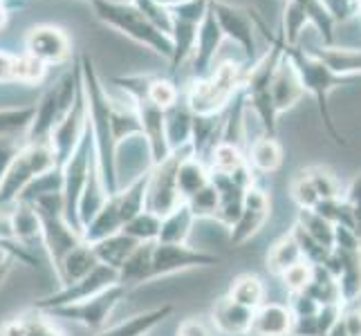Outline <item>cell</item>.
<instances>
[{
	"label": "cell",
	"mask_w": 361,
	"mask_h": 336,
	"mask_svg": "<svg viewBox=\"0 0 361 336\" xmlns=\"http://www.w3.org/2000/svg\"><path fill=\"white\" fill-rule=\"evenodd\" d=\"M269 92H271V101H274L276 115H283V112L294 108L298 101H301V97L305 94L301 77H298L294 63L285 56V52H283V58L279 61L276 70H274Z\"/></svg>",
	"instance_id": "cell-14"
},
{
	"label": "cell",
	"mask_w": 361,
	"mask_h": 336,
	"mask_svg": "<svg viewBox=\"0 0 361 336\" xmlns=\"http://www.w3.org/2000/svg\"><path fill=\"white\" fill-rule=\"evenodd\" d=\"M36 106H18V108H3L0 110V139H18L27 135Z\"/></svg>",
	"instance_id": "cell-29"
},
{
	"label": "cell",
	"mask_w": 361,
	"mask_h": 336,
	"mask_svg": "<svg viewBox=\"0 0 361 336\" xmlns=\"http://www.w3.org/2000/svg\"><path fill=\"white\" fill-rule=\"evenodd\" d=\"M9 269H11V265H7V267H3V269H0V287H3V282H5V278H7Z\"/></svg>",
	"instance_id": "cell-50"
},
{
	"label": "cell",
	"mask_w": 361,
	"mask_h": 336,
	"mask_svg": "<svg viewBox=\"0 0 361 336\" xmlns=\"http://www.w3.org/2000/svg\"><path fill=\"white\" fill-rule=\"evenodd\" d=\"M321 61H326L332 72L341 77H355L361 74V49H339V47H323V49H310Z\"/></svg>",
	"instance_id": "cell-30"
},
{
	"label": "cell",
	"mask_w": 361,
	"mask_h": 336,
	"mask_svg": "<svg viewBox=\"0 0 361 336\" xmlns=\"http://www.w3.org/2000/svg\"><path fill=\"white\" fill-rule=\"evenodd\" d=\"M121 227H123L121 213H119V209H117L115 197L110 195L108 200H106V204L94 213V218L81 229L83 242H85V244H97V242H102V240L110 238V235L119 233Z\"/></svg>",
	"instance_id": "cell-19"
},
{
	"label": "cell",
	"mask_w": 361,
	"mask_h": 336,
	"mask_svg": "<svg viewBox=\"0 0 361 336\" xmlns=\"http://www.w3.org/2000/svg\"><path fill=\"white\" fill-rule=\"evenodd\" d=\"M269 218V195L258 189V186H249L245 191V200H243V211L238 220L231 224V233H229V242L231 247H240L247 240H252L254 235L265 227V222Z\"/></svg>",
	"instance_id": "cell-12"
},
{
	"label": "cell",
	"mask_w": 361,
	"mask_h": 336,
	"mask_svg": "<svg viewBox=\"0 0 361 336\" xmlns=\"http://www.w3.org/2000/svg\"><path fill=\"white\" fill-rule=\"evenodd\" d=\"M128 294V290L123 285H113V287L104 290L102 294H97L92 298L77 305H66V307H56L52 312H47V316H63L68 321H74L83 325L85 330L94 332H102L106 328V321L113 314V309L119 305V301L123 296Z\"/></svg>",
	"instance_id": "cell-9"
},
{
	"label": "cell",
	"mask_w": 361,
	"mask_h": 336,
	"mask_svg": "<svg viewBox=\"0 0 361 336\" xmlns=\"http://www.w3.org/2000/svg\"><path fill=\"white\" fill-rule=\"evenodd\" d=\"M305 294L323 307V305H341V296H339V285L337 278L326 267H314V276L312 282L305 287Z\"/></svg>",
	"instance_id": "cell-33"
},
{
	"label": "cell",
	"mask_w": 361,
	"mask_h": 336,
	"mask_svg": "<svg viewBox=\"0 0 361 336\" xmlns=\"http://www.w3.org/2000/svg\"><path fill=\"white\" fill-rule=\"evenodd\" d=\"M52 168H56V161H54L52 146L47 142L23 144L18 155L11 161V166L7 168L3 182H0V209L14 206L23 191L36 178H41L43 173Z\"/></svg>",
	"instance_id": "cell-5"
},
{
	"label": "cell",
	"mask_w": 361,
	"mask_h": 336,
	"mask_svg": "<svg viewBox=\"0 0 361 336\" xmlns=\"http://www.w3.org/2000/svg\"><path fill=\"white\" fill-rule=\"evenodd\" d=\"M9 238L18 242L20 247L30 249L34 244H43L41 242V222L39 216L32 204H25V202H16L11 206V213H9Z\"/></svg>",
	"instance_id": "cell-18"
},
{
	"label": "cell",
	"mask_w": 361,
	"mask_h": 336,
	"mask_svg": "<svg viewBox=\"0 0 361 336\" xmlns=\"http://www.w3.org/2000/svg\"><path fill=\"white\" fill-rule=\"evenodd\" d=\"M0 336H63V334L54 328V323L47 321L45 312L30 309V312L7 318L0 325Z\"/></svg>",
	"instance_id": "cell-21"
},
{
	"label": "cell",
	"mask_w": 361,
	"mask_h": 336,
	"mask_svg": "<svg viewBox=\"0 0 361 336\" xmlns=\"http://www.w3.org/2000/svg\"><path fill=\"white\" fill-rule=\"evenodd\" d=\"M314 211L319 216L326 218L330 224L334 227H348L353 229V213H350V206L345 204L343 197H334V200H321Z\"/></svg>",
	"instance_id": "cell-41"
},
{
	"label": "cell",
	"mask_w": 361,
	"mask_h": 336,
	"mask_svg": "<svg viewBox=\"0 0 361 336\" xmlns=\"http://www.w3.org/2000/svg\"><path fill=\"white\" fill-rule=\"evenodd\" d=\"M222 258L216 254L193 249L189 244H169V242H155L153 244V258H151V280L164 278L171 273L200 269V267H214L220 265Z\"/></svg>",
	"instance_id": "cell-8"
},
{
	"label": "cell",
	"mask_w": 361,
	"mask_h": 336,
	"mask_svg": "<svg viewBox=\"0 0 361 336\" xmlns=\"http://www.w3.org/2000/svg\"><path fill=\"white\" fill-rule=\"evenodd\" d=\"M312 276H314V267L305 263V260H298L296 265L285 269L279 278L283 280V287L290 294H298V292H305L307 285L312 282Z\"/></svg>",
	"instance_id": "cell-43"
},
{
	"label": "cell",
	"mask_w": 361,
	"mask_h": 336,
	"mask_svg": "<svg viewBox=\"0 0 361 336\" xmlns=\"http://www.w3.org/2000/svg\"><path fill=\"white\" fill-rule=\"evenodd\" d=\"M247 164L254 173H276L283 164V148L276 142V137H260L247 151Z\"/></svg>",
	"instance_id": "cell-26"
},
{
	"label": "cell",
	"mask_w": 361,
	"mask_h": 336,
	"mask_svg": "<svg viewBox=\"0 0 361 336\" xmlns=\"http://www.w3.org/2000/svg\"><path fill=\"white\" fill-rule=\"evenodd\" d=\"M245 66L222 63L214 68L204 79H193V83L184 92V104L195 117L222 115L233 97L240 92L245 81Z\"/></svg>",
	"instance_id": "cell-4"
},
{
	"label": "cell",
	"mask_w": 361,
	"mask_h": 336,
	"mask_svg": "<svg viewBox=\"0 0 361 336\" xmlns=\"http://www.w3.org/2000/svg\"><path fill=\"white\" fill-rule=\"evenodd\" d=\"M191 126H193V115L186 108L184 99L178 104H173L169 110H164V130H166V144L173 151L189 146L191 142Z\"/></svg>",
	"instance_id": "cell-23"
},
{
	"label": "cell",
	"mask_w": 361,
	"mask_h": 336,
	"mask_svg": "<svg viewBox=\"0 0 361 336\" xmlns=\"http://www.w3.org/2000/svg\"><path fill=\"white\" fill-rule=\"evenodd\" d=\"M20 146L16 139H0V182H3L7 168L11 166V161H14V157L18 155Z\"/></svg>",
	"instance_id": "cell-47"
},
{
	"label": "cell",
	"mask_w": 361,
	"mask_h": 336,
	"mask_svg": "<svg viewBox=\"0 0 361 336\" xmlns=\"http://www.w3.org/2000/svg\"><path fill=\"white\" fill-rule=\"evenodd\" d=\"M296 224L301 227L310 238H314L319 244L332 249L334 247V224H330L314 209H298Z\"/></svg>",
	"instance_id": "cell-34"
},
{
	"label": "cell",
	"mask_w": 361,
	"mask_h": 336,
	"mask_svg": "<svg viewBox=\"0 0 361 336\" xmlns=\"http://www.w3.org/2000/svg\"><path fill=\"white\" fill-rule=\"evenodd\" d=\"M227 296L243 307L256 309L265 303V285L256 273H240V276H235L231 280Z\"/></svg>",
	"instance_id": "cell-28"
},
{
	"label": "cell",
	"mask_w": 361,
	"mask_h": 336,
	"mask_svg": "<svg viewBox=\"0 0 361 336\" xmlns=\"http://www.w3.org/2000/svg\"><path fill=\"white\" fill-rule=\"evenodd\" d=\"M140 244L135 238H130V235H126L123 231L110 235V238L97 242V244H90L92 251L99 260V265H106L110 269H115L119 273L121 265L126 263V258L135 251V247Z\"/></svg>",
	"instance_id": "cell-24"
},
{
	"label": "cell",
	"mask_w": 361,
	"mask_h": 336,
	"mask_svg": "<svg viewBox=\"0 0 361 336\" xmlns=\"http://www.w3.org/2000/svg\"><path fill=\"white\" fill-rule=\"evenodd\" d=\"M305 11L307 20L314 25L317 32L321 34V41L326 47H334V18L330 16L328 7L323 5V0H292Z\"/></svg>",
	"instance_id": "cell-32"
},
{
	"label": "cell",
	"mask_w": 361,
	"mask_h": 336,
	"mask_svg": "<svg viewBox=\"0 0 361 336\" xmlns=\"http://www.w3.org/2000/svg\"><path fill=\"white\" fill-rule=\"evenodd\" d=\"M209 9L214 11L216 23L222 32V36L229 41H233L243 49V54L247 58V66H254L258 61V18L249 9L225 3V0H211Z\"/></svg>",
	"instance_id": "cell-6"
},
{
	"label": "cell",
	"mask_w": 361,
	"mask_h": 336,
	"mask_svg": "<svg viewBox=\"0 0 361 336\" xmlns=\"http://www.w3.org/2000/svg\"><path fill=\"white\" fill-rule=\"evenodd\" d=\"M97 265H99V260L92 251V247L85 244V242L79 244L77 249H72V251L61 260V265L54 271V276L59 280V287H68V285L85 278Z\"/></svg>",
	"instance_id": "cell-20"
},
{
	"label": "cell",
	"mask_w": 361,
	"mask_h": 336,
	"mask_svg": "<svg viewBox=\"0 0 361 336\" xmlns=\"http://www.w3.org/2000/svg\"><path fill=\"white\" fill-rule=\"evenodd\" d=\"M294 316L288 305L263 303L254 309L252 328L247 336H292Z\"/></svg>",
	"instance_id": "cell-16"
},
{
	"label": "cell",
	"mask_w": 361,
	"mask_h": 336,
	"mask_svg": "<svg viewBox=\"0 0 361 336\" xmlns=\"http://www.w3.org/2000/svg\"><path fill=\"white\" fill-rule=\"evenodd\" d=\"M85 128H88V108H85V94L81 90L77 104L72 106V110L63 117V121L56 123L52 135H49V139H47V144L52 146L59 170L66 166V161L74 153V148L79 146Z\"/></svg>",
	"instance_id": "cell-11"
},
{
	"label": "cell",
	"mask_w": 361,
	"mask_h": 336,
	"mask_svg": "<svg viewBox=\"0 0 361 336\" xmlns=\"http://www.w3.org/2000/svg\"><path fill=\"white\" fill-rule=\"evenodd\" d=\"M285 56H288L298 77H301V83H303V90L310 92L314 99H317V106H319V115L323 119V126L330 132V137L334 139V144L339 146H348V139L339 132L337 123H334L332 115H330V106H328V99H330V92L337 90L339 85L343 83H350L353 77H341V74L332 72L330 66L326 61H321L317 54H312L310 49H301V47H285Z\"/></svg>",
	"instance_id": "cell-2"
},
{
	"label": "cell",
	"mask_w": 361,
	"mask_h": 336,
	"mask_svg": "<svg viewBox=\"0 0 361 336\" xmlns=\"http://www.w3.org/2000/svg\"><path fill=\"white\" fill-rule=\"evenodd\" d=\"M186 206L191 209V213L195 220L202 218H216L218 216V191L214 184H207L204 189H200L195 195H191L186 200Z\"/></svg>",
	"instance_id": "cell-39"
},
{
	"label": "cell",
	"mask_w": 361,
	"mask_h": 336,
	"mask_svg": "<svg viewBox=\"0 0 361 336\" xmlns=\"http://www.w3.org/2000/svg\"><path fill=\"white\" fill-rule=\"evenodd\" d=\"M343 200L345 204L350 206V213H353V231L357 235V240L361 244V173L353 178V182L348 184V189L343 193Z\"/></svg>",
	"instance_id": "cell-45"
},
{
	"label": "cell",
	"mask_w": 361,
	"mask_h": 336,
	"mask_svg": "<svg viewBox=\"0 0 361 336\" xmlns=\"http://www.w3.org/2000/svg\"><path fill=\"white\" fill-rule=\"evenodd\" d=\"M94 11V18L104 23L106 27L117 30L128 36L135 43L153 49L161 58L171 61L173 56V41L159 27L151 23L144 11L137 9L130 0H88Z\"/></svg>",
	"instance_id": "cell-1"
},
{
	"label": "cell",
	"mask_w": 361,
	"mask_h": 336,
	"mask_svg": "<svg viewBox=\"0 0 361 336\" xmlns=\"http://www.w3.org/2000/svg\"><path fill=\"white\" fill-rule=\"evenodd\" d=\"M119 282V273L115 269H110L106 265H97L88 276L68 285V287H59L56 292H52L45 298H39L34 301L32 309H39V312H52L56 307H66V305H77L88 301V298L102 294L104 290L113 287V285Z\"/></svg>",
	"instance_id": "cell-7"
},
{
	"label": "cell",
	"mask_w": 361,
	"mask_h": 336,
	"mask_svg": "<svg viewBox=\"0 0 361 336\" xmlns=\"http://www.w3.org/2000/svg\"><path fill=\"white\" fill-rule=\"evenodd\" d=\"M176 182H178V193L182 197V202H186L191 195H195L211 182V170L202 159L189 155L180 161Z\"/></svg>",
	"instance_id": "cell-25"
},
{
	"label": "cell",
	"mask_w": 361,
	"mask_h": 336,
	"mask_svg": "<svg viewBox=\"0 0 361 336\" xmlns=\"http://www.w3.org/2000/svg\"><path fill=\"white\" fill-rule=\"evenodd\" d=\"M298 260H303L301 256V249H298L294 235L288 233L279 238L269 247V254H267V269L274 273V276H281L285 269H290L292 265H296Z\"/></svg>",
	"instance_id": "cell-31"
},
{
	"label": "cell",
	"mask_w": 361,
	"mask_h": 336,
	"mask_svg": "<svg viewBox=\"0 0 361 336\" xmlns=\"http://www.w3.org/2000/svg\"><path fill=\"white\" fill-rule=\"evenodd\" d=\"M146 94L148 99L159 106L161 110H169L173 104H178L180 101V90H178V85L173 83L171 79H148V88H146Z\"/></svg>",
	"instance_id": "cell-40"
},
{
	"label": "cell",
	"mask_w": 361,
	"mask_h": 336,
	"mask_svg": "<svg viewBox=\"0 0 361 336\" xmlns=\"http://www.w3.org/2000/svg\"><path fill=\"white\" fill-rule=\"evenodd\" d=\"M290 233L294 235L298 249H301V256H303L305 263H310L312 267H328L330 258H332V249L319 244L314 238H310V235L301 227H298V224H294V229Z\"/></svg>",
	"instance_id": "cell-37"
},
{
	"label": "cell",
	"mask_w": 361,
	"mask_h": 336,
	"mask_svg": "<svg viewBox=\"0 0 361 336\" xmlns=\"http://www.w3.org/2000/svg\"><path fill=\"white\" fill-rule=\"evenodd\" d=\"M290 193H292V200L296 202L298 209H314L321 202V197L317 195L314 186H312V182H310L307 173H305V168L298 170L296 175L292 178Z\"/></svg>",
	"instance_id": "cell-42"
},
{
	"label": "cell",
	"mask_w": 361,
	"mask_h": 336,
	"mask_svg": "<svg viewBox=\"0 0 361 336\" xmlns=\"http://www.w3.org/2000/svg\"><path fill=\"white\" fill-rule=\"evenodd\" d=\"M252 316L254 309L238 305L229 296L218 298L214 309H211V323L222 336H247L249 328H252Z\"/></svg>",
	"instance_id": "cell-15"
},
{
	"label": "cell",
	"mask_w": 361,
	"mask_h": 336,
	"mask_svg": "<svg viewBox=\"0 0 361 336\" xmlns=\"http://www.w3.org/2000/svg\"><path fill=\"white\" fill-rule=\"evenodd\" d=\"M310 182H312L317 195L321 200H334V197H343L341 182L334 173L326 166H310L305 168Z\"/></svg>",
	"instance_id": "cell-38"
},
{
	"label": "cell",
	"mask_w": 361,
	"mask_h": 336,
	"mask_svg": "<svg viewBox=\"0 0 361 336\" xmlns=\"http://www.w3.org/2000/svg\"><path fill=\"white\" fill-rule=\"evenodd\" d=\"M243 164H247V157L238 146L218 142L214 151L209 153V170L211 173H222V175H231L233 170H238Z\"/></svg>",
	"instance_id": "cell-35"
},
{
	"label": "cell",
	"mask_w": 361,
	"mask_h": 336,
	"mask_svg": "<svg viewBox=\"0 0 361 336\" xmlns=\"http://www.w3.org/2000/svg\"><path fill=\"white\" fill-rule=\"evenodd\" d=\"M83 90V77H81V63L77 61L70 70H66L61 77L43 92V97L36 101V112L32 119V126L25 135L23 144H39L47 142L54 126L72 110L77 99Z\"/></svg>",
	"instance_id": "cell-3"
},
{
	"label": "cell",
	"mask_w": 361,
	"mask_h": 336,
	"mask_svg": "<svg viewBox=\"0 0 361 336\" xmlns=\"http://www.w3.org/2000/svg\"><path fill=\"white\" fill-rule=\"evenodd\" d=\"M225 41L222 36L214 11H207L200 27H197V36H195V45H193V52H191V74L193 79H204L207 74L214 70V61L216 54L220 52V45Z\"/></svg>",
	"instance_id": "cell-13"
},
{
	"label": "cell",
	"mask_w": 361,
	"mask_h": 336,
	"mask_svg": "<svg viewBox=\"0 0 361 336\" xmlns=\"http://www.w3.org/2000/svg\"><path fill=\"white\" fill-rule=\"evenodd\" d=\"M11 258L20 260V263L30 265V267L39 265V260H36V256L30 251V249L20 247L18 242H14L11 238H5V235H0V269L7 267Z\"/></svg>",
	"instance_id": "cell-44"
},
{
	"label": "cell",
	"mask_w": 361,
	"mask_h": 336,
	"mask_svg": "<svg viewBox=\"0 0 361 336\" xmlns=\"http://www.w3.org/2000/svg\"><path fill=\"white\" fill-rule=\"evenodd\" d=\"M359 14H361V5H359Z\"/></svg>",
	"instance_id": "cell-51"
},
{
	"label": "cell",
	"mask_w": 361,
	"mask_h": 336,
	"mask_svg": "<svg viewBox=\"0 0 361 336\" xmlns=\"http://www.w3.org/2000/svg\"><path fill=\"white\" fill-rule=\"evenodd\" d=\"M36 63L45 68L61 66L72 56V43L70 36L56 27V25H34V27L25 34V52Z\"/></svg>",
	"instance_id": "cell-10"
},
{
	"label": "cell",
	"mask_w": 361,
	"mask_h": 336,
	"mask_svg": "<svg viewBox=\"0 0 361 336\" xmlns=\"http://www.w3.org/2000/svg\"><path fill=\"white\" fill-rule=\"evenodd\" d=\"M155 242H140L119 269V285L126 290L151 282V258Z\"/></svg>",
	"instance_id": "cell-22"
},
{
	"label": "cell",
	"mask_w": 361,
	"mask_h": 336,
	"mask_svg": "<svg viewBox=\"0 0 361 336\" xmlns=\"http://www.w3.org/2000/svg\"><path fill=\"white\" fill-rule=\"evenodd\" d=\"M341 321L348 336H361V307L355 305H345L341 312Z\"/></svg>",
	"instance_id": "cell-46"
},
{
	"label": "cell",
	"mask_w": 361,
	"mask_h": 336,
	"mask_svg": "<svg viewBox=\"0 0 361 336\" xmlns=\"http://www.w3.org/2000/svg\"><path fill=\"white\" fill-rule=\"evenodd\" d=\"M178 336H211V334L197 318H189V321H184L180 325Z\"/></svg>",
	"instance_id": "cell-48"
},
{
	"label": "cell",
	"mask_w": 361,
	"mask_h": 336,
	"mask_svg": "<svg viewBox=\"0 0 361 336\" xmlns=\"http://www.w3.org/2000/svg\"><path fill=\"white\" fill-rule=\"evenodd\" d=\"M173 312H176V305H159L148 309V312L137 314L128 321H121L113 328H104L102 332H94L92 336H146L148 332H153L159 323H164Z\"/></svg>",
	"instance_id": "cell-17"
},
{
	"label": "cell",
	"mask_w": 361,
	"mask_h": 336,
	"mask_svg": "<svg viewBox=\"0 0 361 336\" xmlns=\"http://www.w3.org/2000/svg\"><path fill=\"white\" fill-rule=\"evenodd\" d=\"M14 66H16V56L0 52V81H14Z\"/></svg>",
	"instance_id": "cell-49"
},
{
	"label": "cell",
	"mask_w": 361,
	"mask_h": 336,
	"mask_svg": "<svg viewBox=\"0 0 361 336\" xmlns=\"http://www.w3.org/2000/svg\"><path fill=\"white\" fill-rule=\"evenodd\" d=\"M159 227H161V218L144 209L123 224L121 231L130 235V238H135L137 242H157Z\"/></svg>",
	"instance_id": "cell-36"
},
{
	"label": "cell",
	"mask_w": 361,
	"mask_h": 336,
	"mask_svg": "<svg viewBox=\"0 0 361 336\" xmlns=\"http://www.w3.org/2000/svg\"><path fill=\"white\" fill-rule=\"evenodd\" d=\"M193 213L191 209L186 206V202L178 204L176 209L161 218V227H159V235L157 242H169V244H184L189 233L193 229Z\"/></svg>",
	"instance_id": "cell-27"
}]
</instances>
